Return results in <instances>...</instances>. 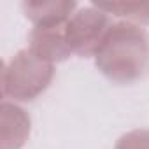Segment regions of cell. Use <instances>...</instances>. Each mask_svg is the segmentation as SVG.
Segmentation results:
<instances>
[{"mask_svg": "<svg viewBox=\"0 0 149 149\" xmlns=\"http://www.w3.org/2000/svg\"><path fill=\"white\" fill-rule=\"evenodd\" d=\"M104 76L116 84H133L149 74V32L130 21L112 25L95 54Z\"/></svg>", "mask_w": 149, "mask_h": 149, "instance_id": "1", "label": "cell"}, {"mask_svg": "<svg viewBox=\"0 0 149 149\" xmlns=\"http://www.w3.org/2000/svg\"><path fill=\"white\" fill-rule=\"evenodd\" d=\"M54 77V65L30 49L18 51L2 70V93L14 102H32L42 95Z\"/></svg>", "mask_w": 149, "mask_h": 149, "instance_id": "2", "label": "cell"}, {"mask_svg": "<svg viewBox=\"0 0 149 149\" xmlns=\"http://www.w3.org/2000/svg\"><path fill=\"white\" fill-rule=\"evenodd\" d=\"M111 14L91 4L76 11L65 23V40L72 54L95 56L112 28Z\"/></svg>", "mask_w": 149, "mask_h": 149, "instance_id": "3", "label": "cell"}, {"mask_svg": "<svg viewBox=\"0 0 149 149\" xmlns=\"http://www.w3.org/2000/svg\"><path fill=\"white\" fill-rule=\"evenodd\" d=\"M30 51L42 60L54 63L72 56L65 40V25L61 26H33L30 33Z\"/></svg>", "mask_w": 149, "mask_h": 149, "instance_id": "4", "label": "cell"}, {"mask_svg": "<svg viewBox=\"0 0 149 149\" xmlns=\"http://www.w3.org/2000/svg\"><path fill=\"white\" fill-rule=\"evenodd\" d=\"M77 4L68 0H37L23 2L25 16L33 26H61L76 13Z\"/></svg>", "mask_w": 149, "mask_h": 149, "instance_id": "5", "label": "cell"}, {"mask_svg": "<svg viewBox=\"0 0 149 149\" xmlns=\"http://www.w3.org/2000/svg\"><path fill=\"white\" fill-rule=\"evenodd\" d=\"M30 135V118L16 104H2V126L0 140L2 149H21Z\"/></svg>", "mask_w": 149, "mask_h": 149, "instance_id": "6", "label": "cell"}, {"mask_svg": "<svg viewBox=\"0 0 149 149\" xmlns=\"http://www.w3.org/2000/svg\"><path fill=\"white\" fill-rule=\"evenodd\" d=\"M107 14L123 18L130 23L149 25V2H112V4H95Z\"/></svg>", "mask_w": 149, "mask_h": 149, "instance_id": "7", "label": "cell"}, {"mask_svg": "<svg viewBox=\"0 0 149 149\" xmlns=\"http://www.w3.org/2000/svg\"><path fill=\"white\" fill-rule=\"evenodd\" d=\"M114 149H149V130L139 128L121 135Z\"/></svg>", "mask_w": 149, "mask_h": 149, "instance_id": "8", "label": "cell"}]
</instances>
